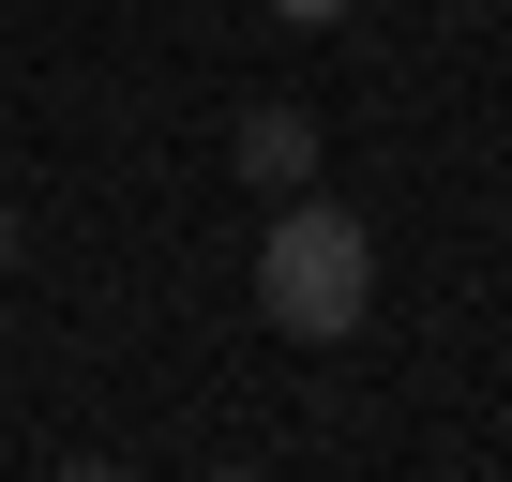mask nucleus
Returning <instances> with one entry per match:
<instances>
[{
    "label": "nucleus",
    "mask_w": 512,
    "mask_h": 482,
    "mask_svg": "<svg viewBox=\"0 0 512 482\" xmlns=\"http://www.w3.org/2000/svg\"><path fill=\"white\" fill-rule=\"evenodd\" d=\"M0 257H16V211H0Z\"/></svg>",
    "instance_id": "423d86ee"
},
{
    "label": "nucleus",
    "mask_w": 512,
    "mask_h": 482,
    "mask_svg": "<svg viewBox=\"0 0 512 482\" xmlns=\"http://www.w3.org/2000/svg\"><path fill=\"white\" fill-rule=\"evenodd\" d=\"M347 16V0H272V31H332Z\"/></svg>",
    "instance_id": "7ed1b4c3"
},
{
    "label": "nucleus",
    "mask_w": 512,
    "mask_h": 482,
    "mask_svg": "<svg viewBox=\"0 0 512 482\" xmlns=\"http://www.w3.org/2000/svg\"><path fill=\"white\" fill-rule=\"evenodd\" d=\"M211 482H272V467H211Z\"/></svg>",
    "instance_id": "20e7f679"
},
{
    "label": "nucleus",
    "mask_w": 512,
    "mask_h": 482,
    "mask_svg": "<svg viewBox=\"0 0 512 482\" xmlns=\"http://www.w3.org/2000/svg\"><path fill=\"white\" fill-rule=\"evenodd\" d=\"M226 151H241V181H256V196H302V181H317V106H241V136H226Z\"/></svg>",
    "instance_id": "f03ea898"
},
{
    "label": "nucleus",
    "mask_w": 512,
    "mask_h": 482,
    "mask_svg": "<svg viewBox=\"0 0 512 482\" xmlns=\"http://www.w3.org/2000/svg\"><path fill=\"white\" fill-rule=\"evenodd\" d=\"M61 482H121V467H61Z\"/></svg>",
    "instance_id": "39448f33"
},
{
    "label": "nucleus",
    "mask_w": 512,
    "mask_h": 482,
    "mask_svg": "<svg viewBox=\"0 0 512 482\" xmlns=\"http://www.w3.org/2000/svg\"><path fill=\"white\" fill-rule=\"evenodd\" d=\"M256 317H272L287 347H347L377 317V226L347 196H272V226H256Z\"/></svg>",
    "instance_id": "f257e3e1"
}]
</instances>
